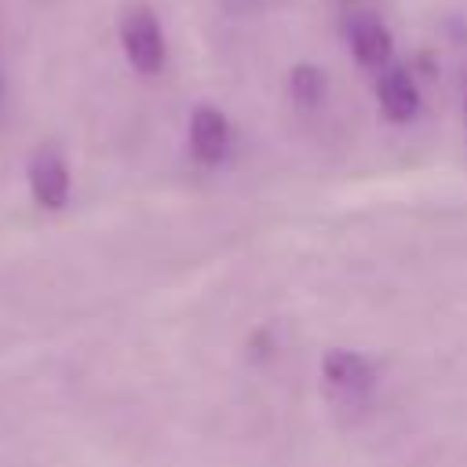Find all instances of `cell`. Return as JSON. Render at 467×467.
Wrapping results in <instances>:
<instances>
[{"instance_id": "7a4b0ae2", "label": "cell", "mask_w": 467, "mask_h": 467, "mask_svg": "<svg viewBox=\"0 0 467 467\" xmlns=\"http://www.w3.org/2000/svg\"><path fill=\"white\" fill-rule=\"evenodd\" d=\"M230 120H226V113L219 109V106H208V102H201V106H193V113H190V124H186V142H190V153H193V161H201V164H223L226 161V153H230Z\"/></svg>"}, {"instance_id": "8992f818", "label": "cell", "mask_w": 467, "mask_h": 467, "mask_svg": "<svg viewBox=\"0 0 467 467\" xmlns=\"http://www.w3.org/2000/svg\"><path fill=\"white\" fill-rule=\"evenodd\" d=\"M347 40H350V51H354L358 66H365V69H387L390 66L394 36L376 15H365V11L354 15L347 22Z\"/></svg>"}, {"instance_id": "52a82bcc", "label": "cell", "mask_w": 467, "mask_h": 467, "mask_svg": "<svg viewBox=\"0 0 467 467\" xmlns=\"http://www.w3.org/2000/svg\"><path fill=\"white\" fill-rule=\"evenodd\" d=\"M288 88H292V99L299 106H317L325 95V73L317 66H296L288 77Z\"/></svg>"}, {"instance_id": "6da1fadb", "label": "cell", "mask_w": 467, "mask_h": 467, "mask_svg": "<svg viewBox=\"0 0 467 467\" xmlns=\"http://www.w3.org/2000/svg\"><path fill=\"white\" fill-rule=\"evenodd\" d=\"M120 47L128 55V62L139 73H157L164 66V29L157 22V15L150 7H128L120 18Z\"/></svg>"}, {"instance_id": "3957f363", "label": "cell", "mask_w": 467, "mask_h": 467, "mask_svg": "<svg viewBox=\"0 0 467 467\" xmlns=\"http://www.w3.org/2000/svg\"><path fill=\"white\" fill-rule=\"evenodd\" d=\"M321 376H325V383H328L336 394H343V398H365V394L376 387V368H372V361H368L365 354L343 350V347H336V350H328V354L321 358Z\"/></svg>"}, {"instance_id": "277c9868", "label": "cell", "mask_w": 467, "mask_h": 467, "mask_svg": "<svg viewBox=\"0 0 467 467\" xmlns=\"http://www.w3.org/2000/svg\"><path fill=\"white\" fill-rule=\"evenodd\" d=\"M376 102L390 124H409L420 113V84L405 66H387L376 80Z\"/></svg>"}, {"instance_id": "5b68a950", "label": "cell", "mask_w": 467, "mask_h": 467, "mask_svg": "<svg viewBox=\"0 0 467 467\" xmlns=\"http://www.w3.org/2000/svg\"><path fill=\"white\" fill-rule=\"evenodd\" d=\"M29 190L40 208H66L69 201V168L58 150H36L29 161Z\"/></svg>"}]
</instances>
